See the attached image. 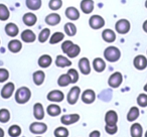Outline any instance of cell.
Here are the masks:
<instances>
[{
  "mask_svg": "<svg viewBox=\"0 0 147 137\" xmlns=\"http://www.w3.org/2000/svg\"><path fill=\"white\" fill-rule=\"evenodd\" d=\"M104 57L109 63H116L120 59L121 51L116 47H108L104 51Z\"/></svg>",
  "mask_w": 147,
  "mask_h": 137,
  "instance_id": "6da1fadb",
  "label": "cell"
},
{
  "mask_svg": "<svg viewBox=\"0 0 147 137\" xmlns=\"http://www.w3.org/2000/svg\"><path fill=\"white\" fill-rule=\"evenodd\" d=\"M31 98V91L27 87H20L15 92V101L18 104H25Z\"/></svg>",
  "mask_w": 147,
  "mask_h": 137,
  "instance_id": "7a4b0ae2",
  "label": "cell"
},
{
  "mask_svg": "<svg viewBox=\"0 0 147 137\" xmlns=\"http://www.w3.org/2000/svg\"><path fill=\"white\" fill-rule=\"evenodd\" d=\"M131 24L130 21L127 19H119L115 24V30L120 34H126L130 31Z\"/></svg>",
  "mask_w": 147,
  "mask_h": 137,
  "instance_id": "3957f363",
  "label": "cell"
},
{
  "mask_svg": "<svg viewBox=\"0 0 147 137\" xmlns=\"http://www.w3.org/2000/svg\"><path fill=\"white\" fill-rule=\"evenodd\" d=\"M123 82V76L120 72H115L109 77L108 79V85L113 89L119 88Z\"/></svg>",
  "mask_w": 147,
  "mask_h": 137,
  "instance_id": "277c9868",
  "label": "cell"
},
{
  "mask_svg": "<svg viewBox=\"0 0 147 137\" xmlns=\"http://www.w3.org/2000/svg\"><path fill=\"white\" fill-rule=\"evenodd\" d=\"M81 95V89L79 87L75 86L69 90V92L67 93V101L69 105H75L78 102L79 98H80Z\"/></svg>",
  "mask_w": 147,
  "mask_h": 137,
  "instance_id": "5b68a950",
  "label": "cell"
},
{
  "mask_svg": "<svg viewBox=\"0 0 147 137\" xmlns=\"http://www.w3.org/2000/svg\"><path fill=\"white\" fill-rule=\"evenodd\" d=\"M29 130L32 134H36V135H40V134H43V133L47 132V126L45 123H42V122H33L30 124L29 126Z\"/></svg>",
  "mask_w": 147,
  "mask_h": 137,
  "instance_id": "8992f818",
  "label": "cell"
},
{
  "mask_svg": "<svg viewBox=\"0 0 147 137\" xmlns=\"http://www.w3.org/2000/svg\"><path fill=\"white\" fill-rule=\"evenodd\" d=\"M89 25L93 29H101L105 25V19L101 15H93L90 17Z\"/></svg>",
  "mask_w": 147,
  "mask_h": 137,
  "instance_id": "52a82bcc",
  "label": "cell"
},
{
  "mask_svg": "<svg viewBox=\"0 0 147 137\" xmlns=\"http://www.w3.org/2000/svg\"><path fill=\"white\" fill-rule=\"evenodd\" d=\"M134 67L138 71H143L147 67V57L145 55H138L133 59Z\"/></svg>",
  "mask_w": 147,
  "mask_h": 137,
  "instance_id": "ba28073f",
  "label": "cell"
},
{
  "mask_svg": "<svg viewBox=\"0 0 147 137\" xmlns=\"http://www.w3.org/2000/svg\"><path fill=\"white\" fill-rule=\"evenodd\" d=\"M47 100L51 101V102L59 103V102H61V101H63V99H65V94L59 90H53L47 94Z\"/></svg>",
  "mask_w": 147,
  "mask_h": 137,
  "instance_id": "9c48e42d",
  "label": "cell"
},
{
  "mask_svg": "<svg viewBox=\"0 0 147 137\" xmlns=\"http://www.w3.org/2000/svg\"><path fill=\"white\" fill-rule=\"evenodd\" d=\"M14 91H15L14 84L11 83V82H8L3 86V88H2V90H1V93H0V94H1V97H2L3 99H9L13 95Z\"/></svg>",
  "mask_w": 147,
  "mask_h": 137,
  "instance_id": "30bf717a",
  "label": "cell"
},
{
  "mask_svg": "<svg viewBox=\"0 0 147 137\" xmlns=\"http://www.w3.org/2000/svg\"><path fill=\"white\" fill-rule=\"evenodd\" d=\"M96 100V93L92 89H87L82 93V101L85 104H92Z\"/></svg>",
  "mask_w": 147,
  "mask_h": 137,
  "instance_id": "8fae6325",
  "label": "cell"
},
{
  "mask_svg": "<svg viewBox=\"0 0 147 137\" xmlns=\"http://www.w3.org/2000/svg\"><path fill=\"white\" fill-rule=\"evenodd\" d=\"M80 120V115L79 114H67V115H63L61 118V124L65 125H71L74 123H77Z\"/></svg>",
  "mask_w": 147,
  "mask_h": 137,
  "instance_id": "7c38bea8",
  "label": "cell"
},
{
  "mask_svg": "<svg viewBox=\"0 0 147 137\" xmlns=\"http://www.w3.org/2000/svg\"><path fill=\"white\" fill-rule=\"evenodd\" d=\"M79 69L83 75H89L91 73V65L88 57H82L79 61Z\"/></svg>",
  "mask_w": 147,
  "mask_h": 137,
  "instance_id": "4fadbf2b",
  "label": "cell"
},
{
  "mask_svg": "<svg viewBox=\"0 0 147 137\" xmlns=\"http://www.w3.org/2000/svg\"><path fill=\"white\" fill-rule=\"evenodd\" d=\"M65 16L71 21H76L80 18V11L74 6L67 7L65 11Z\"/></svg>",
  "mask_w": 147,
  "mask_h": 137,
  "instance_id": "5bb4252c",
  "label": "cell"
},
{
  "mask_svg": "<svg viewBox=\"0 0 147 137\" xmlns=\"http://www.w3.org/2000/svg\"><path fill=\"white\" fill-rule=\"evenodd\" d=\"M118 122V114L116 111L109 110L105 115V123L106 125H117Z\"/></svg>",
  "mask_w": 147,
  "mask_h": 137,
  "instance_id": "9a60e30c",
  "label": "cell"
},
{
  "mask_svg": "<svg viewBox=\"0 0 147 137\" xmlns=\"http://www.w3.org/2000/svg\"><path fill=\"white\" fill-rule=\"evenodd\" d=\"M61 15L55 12L47 15V17H45V23H47V25H51V26H55V25H57L61 22Z\"/></svg>",
  "mask_w": 147,
  "mask_h": 137,
  "instance_id": "2e32d148",
  "label": "cell"
},
{
  "mask_svg": "<svg viewBox=\"0 0 147 137\" xmlns=\"http://www.w3.org/2000/svg\"><path fill=\"white\" fill-rule=\"evenodd\" d=\"M21 39H22V41H24V43H33V41H35L36 35H35V33L33 32L32 30H30V29H25V30H23L22 33H21Z\"/></svg>",
  "mask_w": 147,
  "mask_h": 137,
  "instance_id": "e0dca14e",
  "label": "cell"
},
{
  "mask_svg": "<svg viewBox=\"0 0 147 137\" xmlns=\"http://www.w3.org/2000/svg\"><path fill=\"white\" fill-rule=\"evenodd\" d=\"M5 32L8 36L10 37H15L17 36V34L19 33V28L15 23L9 22L5 25Z\"/></svg>",
  "mask_w": 147,
  "mask_h": 137,
  "instance_id": "ac0fdd59",
  "label": "cell"
},
{
  "mask_svg": "<svg viewBox=\"0 0 147 137\" xmlns=\"http://www.w3.org/2000/svg\"><path fill=\"white\" fill-rule=\"evenodd\" d=\"M102 38L104 41L108 43H114L116 40V33L114 32V30L110 28H107V29H104L102 32Z\"/></svg>",
  "mask_w": 147,
  "mask_h": 137,
  "instance_id": "d6986e66",
  "label": "cell"
},
{
  "mask_svg": "<svg viewBox=\"0 0 147 137\" xmlns=\"http://www.w3.org/2000/svg\"><path fill=\"white\" fill-rule=\"evenodd\" d=\"M22 21L25 25H27V26H33L37 21V16L32 12H27L23 15Z\"/></svg>",
  "mask_w": 147,
  "mask_h": 137,
  "instance_id": "ffe728a7",
  "label": "cell"
},
{
  "mask_svg": "<svg viewBox=\"0 0 147 137\" xmlns=\"http://www.w3.org/2000/svg\"><path fill=\"white\" fill-rule=\"evenodd\" d=\"M33 115L36 120H42L45 118V109L41 103H35L33 106Z\"/></svg>",
  "mask_w": 147,
  "mask_h": 137,
  "instance_id": "44dd1931",
  "label": "cell"
},
{
  "mask_svg": "<svg viewBox=\"0 0 147 137\" xmlns=\"http://www.w3.org/2000/svg\"><path fill=\"white\" fill-rule=\"evenodd\" d=\"M80 6L85 14H90L94 10V1L93 0H82Z\"/></svg>",
  "mask_w": 147,
  "mask_h": 137,
  "instance_id": "7402d4cb",
  "label": "cell"
},
{
  "mask_svg": "<svg viewBox=\"0 0 147 137\" xmlns=\"http://www.w3.org/2000/svg\"><path fill=\"white\" fill-rule=\"evenodd\" d=\"M93 67L97 73H102L106 69V61L101 57H96L93 61Z\"/></svg>",
  "mask_w": 147,
  "mask_h": 137,
  "instance_id": "603a6c76",
  "label": "cell"
},
{
  "mask_svg": "<svg viewBox=\"0 0 147 137\" xmlns=\"http://www.w3.org/2000/svg\"><path fill=\"white\" fill-rule=\"evenodd\" d=\"M22 49V43L18 39H12L8 43V49L12 53H17Z\"/></svg>",
  "mask_w": 147,
  "mask_h": 137,
  "instance_id": "cb8c5ba5",
  "label": "cell"
},
{
  "mask_svg": "<svg viewBox=\"0 0 147 137\" xmlns=\"http://www.w3.org/2000/svg\"><path fill=\"white\" fill-rule=\"evenodd\" d=\"M38 65L40 67H42V69H47V67H49V65H51V63H53V59H51V57L49 55H42L41 57H39L38 59Z\"/></svg>",
  "mask_w": 147,
  "mask_h": 137,
  "instance_id": "d4e9b609",
  "label": "cell"
},
{
  "mask_svg": "<svg viewBox=\"0 0 147 137\" xmlns=\"http://www.w3.org/2000/svg\"><path fill=\"white\" fill-rule=\"evenodd\" d=\"M131 137H142L143 136V128L139 123H134L132 124L130 128Z\"/></svg>",
  "mask_w": 147,
  "mask_h": 137,
  "instance_id": "484cf974",
  "label": "cell"
},
{
  "mask_svg": "<svg viewBox=\"0 0 147 137\" xmlns=\"http://www.w3.org/2000/svg\"><path fill=\"white\" fill-rule=\"evenodd\" d=\"M32 79H33V82L36 86H41L45 82V74L43 71H36V72L33 73L32 75Z\"/></svg>",
  "mask_w": 147,
  "mask_h": 137,
  "instance_id": "4316f807",
  "label": "cell"
},
{
  "mask_svg": "<svg viewBox=\"0 0 147 137\" xmlns=\"http://www.w3.org/2000/svg\"><path fill=\"white\" fill-rule=\"evenodd\" d=\"M55 65L59 67H71V61H69L67 57H63V55H57L55 59Z\"/></svg>",
  "mask_w": 147,
  "mask_h": 137,
  "instance_id": "83f0119b",
  "label": "cell"
},
{
  "mask_svg": "<svg viewBox=\"0 0 147 137\" xmlns=\"http://www.w3.org/2000/svg\"><path fill=\"white\" fill-rule=\"evenodd\" d=\"M25 4H26V7L29 10L35 11V10H38L41 7L42 1H41V0H26V1H25Z\"/></svg>",
  "mask_w": 147,
  "mask_h": 137,
  "instance_id": "f1b7e54d",
  "label": "cell"
},
{
  "mask_svg": "<svg viewBox=\"0 0 147 137\" xmlns=\"http://www.w3.org/2000/svg\"><path fill=\"white\" fill-rule=\"evenodd\" d=\"M47 112L49 116L51 117H55V116H59V114L61 113V109L59 105L57 104H51L47 106Z\"/></svg>",
  "mask_w": 147,
  "mask_h": 137,
  "instance_id": "f546056e",
  "label": "cell"
},
{
  "mask_svg": "<svg viewBox=\"0 0 147 137\" xmlns=\"http://www.w3.org/2000/svg\"><path fill=\"white\" fill-rule=\"evenodd\" d=\"M139 114H140V112H139L138 107H136V106L131 107L130 110L127 113V120H128L129 122H133V121H135L138 118Z\"/></svg>",
  "mask_w": 147,
  "mask_h": 137,
  "instance_id": "4dcf8cb0",
  "label": "cell"
},
{
  "mask_svg": "<svg viewBox=\"0 0 147 137\" xmlns=\"http://www.w3.org/2000/svg\"><path fill=\"white\" fill-rule=\"evenodd\" d=\"M10 17V11L5 4L0 3V20L6 21Z\"/></svg>",
  "mask_w": 147,
  "mask_h": 137,
  "instance_id": "1f68e13d",
  "label": "cell"
},
{
  "mask_svg": "<svg viewBox=\"0 0 147 137\" xmlns=\"http://www.w3.org/2000/svg\"><path fill=\"white\" fill-rule=\"evenodd\" d=\"M63 29H65V34L69 35V36H75L77 33V27L73 22L65 23V26H63Z\"/></svg>",
  "mask_w": 147,
  "mask_h": 137,
  "instance_id": "d6a6232c",
  "label": "cell"
},
{
  "mask_svg": "<svg viewBox=\"0 0 147 137\" xmlns=\"http://www.w3.org/2000/svg\"><path fill=\"white\" fill-rule=\"evenodd\" d=\"M81 53V47H79L78 45H75L74 43L73 45H71V49L67 51V53H65V55H67L69 57H71V59H74V57H77L79 55H80Z\"/></svg>",
  "mask_w": 147,
  "mask_h": 137,
  "instance_id": "836d02e7",
  "label": "cell"
},
{
  "mask_svg": "<svg viewBox=\"0 0 147 137\" xmlns=\"http://www.w3.org/2000/svg\"><path fill=\"white\" fill-rule=\"evenodd\" d=\"M69 84H71V81L67 74L61 75L59 77V79H57V85L59 87H67Z\"/></svg>",
  "mask_w": 147,
  "mask_h": 137,
  "instance_id": "e575fe53",
  "label": "cell"
},
{
  "mask_svg": "<svg viewBox=\"0 0 147 137\" xmlns=\"http://www.w3.org/2000/svg\"><path fill=\"white\" fill-rule=\"evenodd\" d=\"M63 38H65V33L57 31V32H55L49 37V43H51V45H55V43H61Z\"/></svg>",
  "mask_w": 147,
  "mask_h": 137,
  "instance_id": "d590c367",
  "label": "cell"
},
{
  "mask_svg": "<svg viewBox=\"0 0 147 137\" xmlns=\"http://www.w3.org/2000/svg\"><path fill=\"white\" fill-rule=\"evenodd\" d=\"M21 132H22V130H21L19 125L14 124L9 127V129H8V134L10 135L11 137H19L21 135Z\"/></svg>",
  "mask_w": 147,
  "mask_h": 137,
  "instance_id": "8d00e7d4",
  "label": "cell"
},
{
  "mask_svg": "<svg viewBox=\"0 0 147 137\" xmlns=\"http://www.w3.org/2000/svg\"><path fill=\"white\" fill-rule=\"evenodd\" d=\"M49 35H51V30L49 28H43L40 31V33L38 34V41L40 43H43L49 38Z\"/></svg>",
  "mask_w": 147,
  "mask_h": 137,
  "instance_id": "74e56055",
  "label": "cell"
},
{
  "mask_svg": "<svg viewBox=\"0 0 147 137\" xmlns=\"http://www.w3.org/2000/svg\"><path fill=\"white\" fill-rule=\"evenodd\" d=\"M10 120V112L7 109H0V122L7 123Z\"/></svg>",
  "mask_w": 147,
  "mask_h": 137,
  "instance_id": "f35d334b",
  "label": "cell"
},
{
  "mask_svg": "<svg viewBox=\"0 0 147 137\" xmlns=\"http://www.w3.org/2000/svg\"><path fill=\"white\" fill-rule=\"evenodd\" d=\"M55 137H67L69 136V130L67 127H57L53 132Z\"/></svg>",
  "mask_w": 147,
  "mask_h": 137,
  "instance_id": "ab89813d",
  "label": "cell"
},
{
  "mask_svg": "<svg viewBox=\"0 0 147 137\" xmlns=\"http://www.w3.org/2000/svg\"><path fill=\"white\" fill-rule=\"evenodd\" d=\"M61 6H63V1L61 0H49V7L53 11L59 10V9L61 8Z\"/></svg>",
  "mask_w": 147,
  "mask_h": 137,
  "instance_id": "60d3db41",
  "label": "cell"
},
{
  "mask_svg": "<svg viewBox=\"0 0 147 137\" xmlns=\"http://www.w3.org/2000/svg\"><path fill=\"white\" fill-rule=\"evenodd\" d=\"M67 74L69 75V79H71V84H76L79 81V74H78V72H77V70H75V69H69Z\"/></svg>",
  "mask_w": 147,
  "mask_h": 137,
  "instance_id": "b9f144b4",
  "label": "cell"
},
{
  "mask_svg": "<svg viewBox=\"0 0 147 137\" xmlns=\"http://www.w3.org/2000/svg\"><path fill=\"white\" fill-rule=\"evenodd\" d=\"M137 104L140 107L144 108V107H147V94H140L138 97H137Z\"/></svg>",
  "mask_w": 147,
  "mask_h": 137,
  "instance_id": "7bdbcfd3",
  "label": "cell"
},
{
  "mask_svg": "<svg viewBox=\"0 0 147 137\" xmlns=\"http://www.w3.org/2000/svg\"><path fill=\"white\" fill-rule=\"evenodd\" d=\"M8 79H9V72L6 69L0 67V83L6 82Z\"/></svg>",
  "mask_w": 147,
  "mask_h": 137,
  "instance_id": "ee69618b",
  "label": "cell"
},
{
  "mask_svg": "<svg viewBox=\"0 0 147 137\" xmlns=\"http://www.w3.org/2000/svg\"><path fill=\"white\" fill-rule=\"evenodd\" d=\"M105 131H106L108 134L113 135V134H115V133H117L118 127H117V125H106V126H105Z\"/></svg>",
  "mask_w": 147,
  "mask_h": 137,
  "instance_id": "f6af8a7d",
  "label": "cell"
},
{
  "mask_svg": "<svg viewBox=\"0 0 147 137\" xmlns=\"http://www.w3.org/2000/svg\"><path fill=\"white\" fill-rule=\"evenodd\" d=\"M74 45L73 41L71 40H65L63 43V45H61V51H63V53H67V51H69V49L71 47V45Z\"/></svg>",
  "mask_w": 147,
  "mask_h": 137,
  "instance_id": "bcb514c9",
  "label": "cell"
},
{
  "mask_svg": "<svg viewBox=\"0 0 147 137\" xmlns=\"http://www.w3.org/2000/svg\"><path fill=\"white\" fill-rule=\"evenodd\" d=\"M89 137H101L100 131H98V130L92 131V132L90 133V135H89Z\"/></svg>",
  "mask_w": 147,
  "mask_h": 137,
  "instance_id": "7dc6e473",
  "label": "cell"
},
{
  "mask_svg": "<svg viewBox=\"0 0 147 137\" xmlns=\"http://www.w3.org/2000/svg\"><path fill=\"white\" fill-rule=\"evenodd\" d=\"M142 28H143V30L145 31V32L147 33V19L146 20L144 21V22H143V25H142Z\"/></svg>",
  "mask_w": 147,
  "mask_h": 137,
  "instance_id": "c3c4849f",
  "label": "cell"
},
{
  "mask_svg": "<svg viewBox=\"0 0 147 137\" xmlns=\"http://www.w3.org/2000/svg\"><path fill=\"white\" fill-rule=\"evenodd\" d=\"M0 137H4V130L2 128H0Z\"/></svg>",
  "mask_w": 147,
  "mask_h": 137,
  "instance_id": "681fc988",
  "label": "cell"
},
{
  "mask_svg": "<svg viewBox=\"0 0 147 137\" xmlns=\"http://www.w3.org/2000/svg\"><path fill=\"white\" fill-rule=\"evenodd\" d=\"M143 90H144L145 92L147 93V83H146V84H145V86H144V88H143Z\"/></svg>",
  "mask_w": 147,
  "mask_h": 137,
  "instance_id": "f907efd6",
  "label": "cell"
},
{
  "mask_svg": "<svg viewBox=\"0 0 147 137\" xmlns=\"http://www.w3.org/2000/svg\"><path fill=\"white\" fill-rule=\"evenodd\" d=\"M145 7H146V8H147V0H146V1H145Z\"/></svg>",
  "mask_w": 147,
  "mask_h": 137,
  "instance_id": "816d5d0a",
  "label": "cell"
},
{
  "mask_svg": "<svg viewBox=\"0 0 147 137\" xmlns=\"http://www.w3.org/2000/svg\"><path fill=\"white\" fill-rule=\"evenodd\" d=\"M144 137H147V131L145 132V135H144Z\"/></svg>",
  "mask_w": 147,
  "mask_h": 137,
  "instance_id": "f5cc1de1",
  "label": "cell"
},
{
  "mask_svg": "<svg viewBox=\"0 0 147 137\" xmlns=\"http://www.w3.org/2000/svg\"><path fill=\"white\" fill-rule=\"evenodd\" d=\"M36 137H41V136H36Z\"/></svg>",
  "mask_w": 147,
  "mask_h": 137,
  "instance_id": "db71d44e",
  "label": "cell"
}]
</instances>
